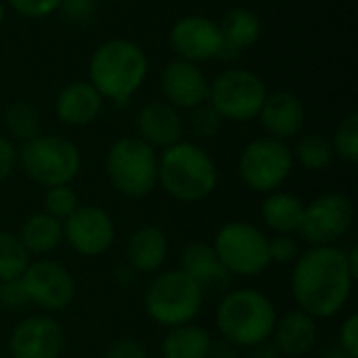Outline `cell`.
I'll use <instances>...</instances> for the list:
<instances>
[{"label":"cell","instance_id":"cell-3","mask_svg":"<svg viewBox=\"0 0 358 358\" xmlns=\"http://www.w3.org/2000/svg\"><path fill=\"white\" fill-rule=\"evenodd\" d=\"M157 185L176 201L195 203L210 197L218 185L212 155L195 143L180 141L159 155Z\"/></svg>","mask_w":358,"mask_h":358},{"label":"cell","instance_id":"cell-42","mask_svg":"<svg viewBox=\"0 0 358 358\" xmlns=\"http://www.w3.org/2000/svg\"><path fill=\"white\" fill-rule=\"evenodd\" d=\"M346 260H348V268H350L352 277L357 279L358 277V248L357 245H352V248H350V252L346 254Z\"/></svg>","mask_w":358,"mask_h":358},{"label":"cell","instance_id":"cell-41","mask_svg":"<svg viewBox=\"0 0 358 358\" xmlns=\"http://www.w3.org/2000/svg\"><path fill=\"white\" fill-rule=\"evenodd\" d=\"M210 358H237V355H235V346L229 344L227 340H222V344H218V346L212 344Z\"/></svg>","mask_w":358,"mask_h":358},{"label":"cell","instance_id":"cell-27","mask_svg":"<svg viewBox=\"0 0 358 358\" xmlns=\"http://www.w3.org/2000/svg\"><path fill=\"white\" fill-rule=\"evenodd\" d=\"M334 157L336 155H334L331 141L325 138L323 134H317V132L304 134L298 141L296 151H294V159H298V164L310 172H321V170L329 168Z\"/></svg>","mask_w":358,"mask_h":358},{"label":"cell","instance_id":"cell-43","mask_svg":"<svg viewBox=\"0 0 358 358\" xmlns=\"http://www.w3.org/2000/svg\"><path fill=\"white\" fill-rule=\"evenodd\" d=\"M323 358H352L350 355H346L342 348H331V350H327L325 355H323Z\"/></svg>","mask_w":358,"mask_h":358},{"label":"cell","instance_id":"cell-25","mask_svg":"<svg viewBox=\"0 0 358 358\" xmlns=\"http://www.w3.org/2000/svg\"><path fill=\"white\" fill-rule=\"evenodd\" d=\"M19 241L27 250V254L46 256L55 252L63 241V222L52 218L46 212L31 214L19 229Z\"/></svg>","mask_w":358,"mask_h":358},{"label":"cell","instance_id":"cell-29","mask_svg":"<svg viewBox=\"0 0 358 358\" xmlns=\"http://www.w3.org/2000/svg\"><path fill=\"white\" fill-rule=\"evenodd\" d=\"M29 262V254L17 235L0 233V281L19 279Z\"/></svg>","mask_w":358,"mask_h":358},{"label":"cell","instance_id":"cell-34","mask_svg":"<svg viewBox=\"0 0 358 358\" xmlns=\"http://www.w3.org/2000/svg\"><path fill=\"white\" fill-rule=\"evenodd\" d=\"M31 304L29 296L25 292L23 279H8L0 281V306L6 310H21L23 306Z\"/></svg>","mask_w":358,"mask_h":358},{"label":"cell","instance_id":"cell-15","mask_svg":"<svg viewBox=\"0 0 358 358\" xmlns=\"http://www.w3.org/2000/svg\"><path fill=\"white\" fill-rule=\"evenodd\" d=\"M63 344V327L46 315H34L17 323L8 348L13 358H59Z\"/></svg>","mask_w":358,"mask_h":358},{"label":"cell","instance_id":"cell-37","mask_svg":"<svg viewBox=\"0 0 358 358\" xmlns=\"http://www.w3.org/2000/svg\"><path fill=\"white\" fill-rule=\"evenodd\" d=\"M346 355L358 358V315H350L340 329V346Z\"/></svg>","mask_w":358,"mask_h":358},{"label":"cell","instance_id":"cell-31","mask_svg":"<svg viewBox=\"0 0 358 358\" xmlns=\"http://www.w3.org/2000/svg\"><path fill=\"white\" fill-rule=\"evenodd\" d=\"M80 206L76 191L69 185H57V187H48L46 195H44V212L50 214L57 220H65L67 216H71L76 212V208Z\"/></svg>","mask_w":358,"mask_h":358},{"label":"cell","instance_id":"cell-36","mask_svg":"<svg viewBox=\"0 0 358 358\" xmlns=\"http://www.w3.org/2000/svg\"><path fill=\"white\" fill-rule=\"evenodd\" d=\"M300 256L298 243L292 239V235H277L275 239H268V258L275 264H294Z\"/></svg>","mask_w":358,"mask_h":358},{"label":"cell","instance_id":"cell-24","mask_svg":"<svg viewBox=\"0 0 358 358\" xmlns=\"http://www.w3.org/2000/svg\"><path fill=\"white\" fill-rule=\"evenodd\" d=\"M304 201L292 193L273 191L262 201V220L266 227L279 235L298 233L304 218Z\"/></svg>","mask_w":358,"mask_h":358},{"label":"cell","instance_id":"cell-30","mask_svg":"<svg viewBox=\"0 0 358 358\" xmlns=\"http://www.w3.org/2000/svg\"><path fill=\"white\" fill-rule=\"evenodd\" d=\"M331 147H334V155H338L342 162L346 164H357L358 162V113L352 111L348 113L338 130H336V136L331 141Z\"/></svg>","mask_w":358,"mask_h":358},{"label":"cell","instance_id":"cell-32","mask_svg":"<svg viewBox=\"0 0 358 358\" xmlns=\"http://www.w3.org/2000/svg\"><path fill=\"white\" fill-rule=\"evenodd\" d=\"M220 126H222V117H220V113L208 101L201 103L199 107L191 109V130L197 136L212 138V136L218 134Z\"/></svg>","mask_w":358,"mask_h":358},{"label":"cell","instance_id":"cell-38","mask_svg":"<svg viewBox=\"0 0 358 358\" xmlns=\"http://www.w3.org/2000/svg\"><path fill=\"white\" fill-rule=\"evenodd\" d=\"M105 358H149L147 357V350L145 346H141L136 340L132 338H124V340H117Z\"/></svg>","mask_w":358,"mask_h":358},{"label":"cell","instance_id":"cell-22","mask_svg":"<svg viewBox=\"0 0 358 358\" xmlns=\"http://www.w3.org/2000/svg\"><path fill=\"white\" fill-rule=\"evenodd\" d=\"M168 256V239L162 229L145 224L128 239V262L136 273H155Z\"/></svg>","mask_w":358,"mask_h":358},{"label":"cell","instance_id":"cell-18","mask_svg":"<svg viewBox=\"0 0 358 358\" xmlns=\"http://www.w3.org/2000/svg\"><path fill=\"white\" fill-rule=\"evenodd\" d=\"M258 117L262 120V126L266 128L268 136L287 141L304 128L306 111L298 94L281 90L275 94H266Z\"/></svg>","mask_w":358,"mask_h":358},{"label":"cell","instance_id":"cell-26","mask_svg":"<svg viewBox=\"0 0 358 358\" xmlns=\"http://www.w3.org/2000/svg\"><path fill=\"white\" fill-rule=\"evenodd\" d=\"M210 334L193 323L178 325L168 329L162 342V357L164 358H210L212 350Z\"/></svg>","mask_w":358,"mask_h":358},{"label":"cell","instance_id":"cell-12","mask_svg":"<svg viewBox=\"0 0 358 358\" xmlns=\"http://www.w3.org/2000/svg\"><path fill=\"white\" fill-rule=\"evenodd\" d=\"M63 241H67L76 254L96 258L115 241L113 218L99 206H78L76 212L63 220Z\"/></svg>","mask_w":358,"mask_h":358},{"label":"cell","instance_id":"cell-6","mask_svg":"<svg viewBox=\"0 0 358 358\" xmlns=\"http://www.w3.org/2000/svg\"><path fill=\"white\" fill-rule=\"evenodd\" d=\"M17 162L29 180L46 189L69 185L82 168L80 149L59 134H38L25 141L17 151Z\"/></svg>","mask_w":358,"mask_h":358},{"label":"cell","instance_id":"cell-7","mask_svg":"<svg viewBox=\"0 0 358 358\" xmlns=\"http://www.w3.org/2000/svg\"><path fill=\"white\" fill-rule=\"evenodd\" d=\"M203 304L201 287L180 268L153 277L145 292V310L157 325L172 329L193 323Z\"/></svg>","mask_w":358,"mask_h":358},{"label":"cell","instance_id":"cell-4","mask_svg":"<svg viewBox=\"0 0 358 358\" xmlns=\"http://www.w3.org/2000/svg\"><path fill=\"white\" fill-rule=\"evenodd\" d=\"M275 323V304L266 294L252 287L229 292L216 308V327L233 346L254 348L268 342Z\"/></svg>","mask_w":358,"mask_h":358},{"label":"cell","instance_id":"cell-5","mask_svg":"<svg viewBox=\"0 0 358 358\" xmlns=\"http://www.w3.org/2000/svg\"><path fill=\"white\" fill-rule=\"evenodd\" d=\"M157 151L138 136L117 138L105 155L109 182L128 199H143L157 187Z\"/></svg>","mask_w":358,"mask_h":358},{"label":"cell","instance_id":"cell-28","mask_svg":"<svg viewBox=\"0 0 358 358\" xmlns=\"http://www.w3.org/2000/svg\"><path fill=\"white\" fill-rule=\"evenodd\" d=\"M4 124L8 134L21 143L40 134V113L29 101H15L4 113Z\"/></svg>","mask_w":358,"mask_h":358},{"label":"cell","instance_id":"cell-23","mask_svg":"<svg viewBox=\"0 0 358 358\" xmlns=\"http://www.w3.org/2000/svg\"><path fill=\"white\" fill-rule=\"evenodd\" d=\"M222 34V57H235L254 46L262 34L260 17L250 8H233L218 23Z\"/></svg>","mask_w":358,"mask_h":358},{"label":"cell","instance_id":"cell-20","mask_svg":"<svg viewBox=\"0 0 358 358\" xmlns=\"http://www.w3.org/2000/svg\"><path fill=\"white\" fill-rule=\"evenodd\" d=\"M180 271L187 277H191L201 287L203 294L206 289L218 292L227 287L231 281L229 271L222 266L214 248L208 245L206 241H191L189 245H185L180 254Z\"/></svg>","mask_w":358,"mask_h":358},{"label":"cell","instance_id":"cell-39","mask_svg":"<svg viewBox=\"0 0 358 358\" xmlns=\"http://www.w3.org/2000/svg\"><path fill=\"white\" fill-rule=\"evenodd\" d=\"M15 164H17V149L13 141H8L6 136H0V185L10 176Z\"/></svg>","mask_w":358,"mask_h":358},{"label":"cell","instance_id":"cell-2","mask_svg":"<svg viewBox=\"0 0 358 358\" xmlns=\"http://www.w3.org/2000/svg\"><path fill=\"white\" fill-rule=\"evenodd\" d=\"M149 71L145 50L126 38H113L94 48L88 63V82L115 105H126L143 86Z\"/></svg>","mask_w":358,"mask_h":358},{"label":"cell","instance_id":"cell-10","mask_svg":"<svg viewBox=\"0 0 358 358\" xmlns=\"http://www.w3.org/2000/svg\"><path fill=\"white\" fill-rule=\"evenodd\" d=\"M294 153L285 141L262 136L254 138L239 157V176L256 193L277 191L292 174Z\"/></svg>","mask_w":358,"mask_h":358},{"label":"cell","instance_id":"cell-8","mask_svg":"<svg viewBox=\"0 0 358 358\" xmlns=\"http://www.w3.org/2000/svg\"><path fill=\"white\" fill-rule=\"evenodd\" d=\"M229 275L256 277L271 264L268 237L250 222H227L216 231L212 243Z\"/></svg>","mask_w":358,"mask_h":358},{"label":"cell","instance_id":"cell-19","mask_svg":"<svg viewBox=\"0 0 358 358\" xmlns=\"http://www.w3.org/2000/svg\"><path fill=\"white\" fill-rule=\"evenodd\" d=\"M317 336H319L317 319L296 308L285 313L281 319H277L271 338H275L273 344L281 357L302 358L315 348Z\"/></svg>","mask_w":358,"mask_h":358},{"label":"cell","instance_id":"cell-33","mask_svg":"<svg viewBox=\"0 0 358 358\" xmlns=\"http://www.w3.org/2000/svg\"><path fill=\"white\" fill-rule=\"evenodd\" d=\"M59 10L65 21L73 25H86L94 19L99 4L96 0H61Z\"/></svg>","mask_w":358,"mask_h":358},{"label":"cell","instance_id":"cell-16","mask_svg":"<svg viewBox=\"0 0 358 358\" xmlns=\"http://www.w3.org/2000/svg\"><path fill=\"white\" fill-rule=\"evenodd\" d=\"M162 92L166 101L176 109H195L208 101L210 82L203 71L185 59L170 61L162 71Z\"/></svg>","mask_w":358,"mask_h":358},{"label":"cell","instance_id":"cell-11","mask_svg":"<svg viewBox=\"0 0 358 358\" xmlns=\"http://www.w3.org/2000/svg\"><path fill=\"white\" fill-rule=\"evenodd\" d=\"M355 222V206L342 193H325L304 208V218L298 229L310 248L336 245Z\"/></svg>","mask_w":358,"mask_h":358},{"label":"cell","instance_id":"cell-9","mask_svg":"<svg viewBox=\"0 0 358 358\" xmlns=\"http://www.w3.org/2000/svg\"><path fill=\"white\" fill-rule=\"evenodd\" d=\"M266 94V86L258 73L250 69H227L210 82L208 103L222 120L250 122L258 117Z\"/></svg>","mask_w":358,"mask_h":358},{"label":"cell","instance_id":"cell-35","mask_svg":"<svg viewBox=\"0 0 358 358\" xmlns=\"http://www.w3.org/2000/svg\"><path fill=\"white\" fill-rule=\"evenodd\" d=\"M6 4L27 19H44L59 10L61 0H6Z\"/></svg>","mask_w":358,"mask_h":358},{"label":"cell","instance_id":"cell-14","mask_svg":"<svg viewBox=\"0 0 358 358\" xmlns=\"http://www.w3.org/2000/svg\"><path fill=\"white\" fill-rule=\"evenodd\" d=\"M170 46L178 59L201 63L222 57V34L206 15H185L170 29Z\"/></svg>","mask_w":358,"mask_h":358},{"label":"cell","instance_id":"cell-13","mask_svg":"<svg viewBox=\"0 0 358 358\" xmlns=\"http://www.w3.org/2000/svg\"><path fill=\"white\" fill-rule=\"evenodd\" d=\"M21 279L29 296V302L38 304L40 308L48 313L65 310L73 302L76 281L71 273L55 260L42 258V260L29 262Z\"/></svg>","mask_w":358,"mask_h":358},{"label":"cell","instance_id":"cell-1","mask_svg":"<svg viewBox=\"0 0 358 358\" xmlns=\"http://www.w3.org/2000/svg\"><path fill=\"white\" fill-rule=\"evenodd\" d=\"M352 283L346 252L336 245L308 248L294 262L292 294L298 310L313 319L336 317L348 304Z\"/></svg>","mask_w":358,"mask_h":358},{"label":"cell","instance_id":"cell-44","mask_svg":"<svg viewBox=\"0 0 358 358\" xmlns=\"http://www.w3.org/2000/svg\"><path fill=\"white\" fill-rule=\"evenodd\" d=\"M4 23V2L0 0V25Z\"/></svg>","mask_w":358,"mask_h":358},{"label":"cell","instance_id":"cell-40","mask_svg":"<svg viewBox=\"0 0 358 358\" xmlns=\"http://www.w3.org/2000/svg\"><path fill=\"white\" fill-rule=\"evenodd\" d=\"M248 358H283V357L279 355V350L275 348V344H268V342H264V344H258V346H254Z\"/></svg>","mask_w":358,"mask_h":358},{"label":"cell","instance_id":"cell-17","mask_svg":"<svg viewBox=\"0 0 358 358\" xmlns=\"http://www.w3.org/2000/svg\"><path fill=\"white\" fill-rule=\"evenodd\" d=\"M136 130L138 138L153 149H168L182 141L185 126L176 107H172L170 103L151 101L141 107L136 115Z\"/></svg>","mask_w":358,"mask_h":358},{"label":"cell","instance_id":"cell-21","mask_svg":"<svg viewBox=\"0 0 358 358\" xmlns=\"http://www.w3.org/2000/svg\"><path fill=\"white\" fill-rule=\"evenodd\" d=\"M103 103L105 99L90 82H71L59 92L55 101V111L63 124L88 126L99 117Z\"/></svg>","mask_w":358,"mask_h":358}]
</instances>
